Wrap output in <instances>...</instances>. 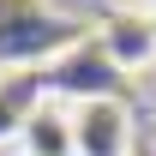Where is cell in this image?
I'll return each mask as SVG.
<instances>
[{
  "instance_id": "277c9868",
  "label": "cell",
  "mask_w": 156,
  "mask_h": 156,
  "mask_svg": "<svg viewBox=\"0 0 156 156\" xmlns=\"http://www.w3.org/2000/svg\"><path fill=\"white\" fill-rule=\"evenodd\" d=\"M18 156H24V150H18Z\"/></svg>"
},
{
  "instance_id": "3957f363",
  "label": "cell",
  "mask_w": 156,
  "mask_h": 156,
  "mask_svg": "<svg viewBox=\"0 0 156 156\" xmlns=\"http://www.w3.org/2000/svg\"><path fill=\"white\" fill-rule=\"evenodd\" d=\"M18 144H24V156H78V144H72V114H66L60 102H36V108H24Z\"/></svg>"
},
{
  "instance_id": "6da1fadb",
  "label": "cell",
  "mask_w": 156,
  "mask_h": 156,
  "mask_svg": "<svg viewBox=\"0 0 156 156\" xmlns=\"http://www.w3.org/2000/svg\"><path fill=\"white\" fill-rule=\"evenodd\" d=\"M72 144H78V156H126V144H132L126 108L114 96H90L72 114Z\"/></svg>"
},
{
  "instance_id": "7a4b0ae2",
  "label": "cell",
  "mask_w": 156,
  "mask_h": 156,
  "mask_svg": "<svg viewBox=\"0 0 156 156\" xmlns=\"http://www.w3.org/2000/svg\"><path fill=\"white\" fill-rule=\"evenodd\" d=\"M102 48H108V60H114L120 72H144V66H156V12H138V6L108 12V24H102Z\"/></svg>"
}]
</instances>
